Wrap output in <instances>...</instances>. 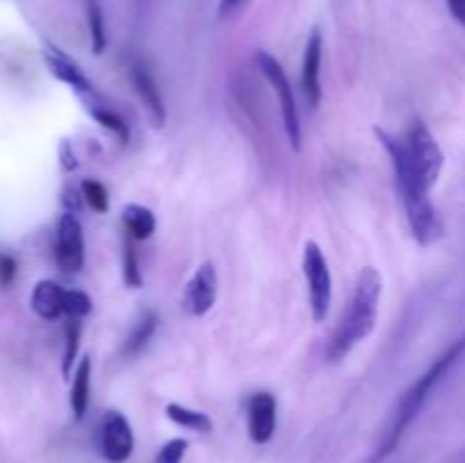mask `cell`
I'll list each match as a JSON object with an SVG mask.
<instances>
[{
	"instance_id": "obj_2",
	"label": "cell",
	"mask_w": 465,
	"mask_h": 463,
	"mask_svg": "<svg viewBox=\"0 0 465 463\" xmlns=\"http://www.w3.org/2000/svg\"><path fill=\"white\" fill-rule=\"evenodd\" d=\"M463 357H465V334L459 340H454V343L450 345V348L445 350V352L440 354L430 368H427L425 375H422L420 379H418L416 384L404 393V398L400 399L398 404V411H395L393 420H391L389 429H386L384 438H381L380 449H377V454L372 457V463L384 461V458L398 448L400 438H402L404 431L411 427V422L420 416V411L425 409L427 399H430V395L434 393L436 386L450 375V370H452Z\"/></svg>"
},
{
	"instance_id": "obj_17",
	"label": "cell",
	"mask_w": 465,
	"mask_h": 463,
	"mask_svg": "<svg viewBox=\"0 0 465 463\" xmlns=\"http://www.w3.org/2000/svg\"><path fill=\"white\" fill-rule=\"evenodd\" d=\"M84 107H86V112H89L91 116H94V121L100 123V125H103L104 130L112 132L114 136H118V139H121V141L130 139V130H127L125 121H123V118L118 116V113L114 112V109H109L107 104L100 103L98 95H94V98L86 100Z\"/></svg>"
},
{
	"instance_id": "obj_12",
	"label": "cell",
	"mask_w": 465,
	"mask_h": 463,
	"mask_svg": "<svg viewBox=\"0 0 465 463\" xmlns=\"http://www.w3.org/2000/svg\"><path fill=\"white\" fill-rule=\"evenodd\" d=\"M30 307L41 320H59L68 313V289L53 280L36 281L30 293Z\"/></svg>"
},
{
	"instance_id": "obj_10",
	"label": "cell",
	"mask_w": 465,
	"mask_h": 463,
	"mask_svg": "<svg viewBox=\"0 0 465 463\" xmlns=\"http://www.w3.org/2000/svg\"><path fill=\"white\" fill-rule=\"evenodd\" d=\"M277 429V399L272 393H254L248 404V436L252 443L266 445Z\"/></svg>"
},
{
	"instance_id": "obj_13",
	"label": "cell",
	"mask_w": 465,
	"mask_h": 463,
	"mask_svg": "<svg viewBox=\"0 0 465 463\" xmlns=\"http://www.w3.org/2000/svg\"><path fill=\"white\" fill-rule=\"evenodd\" d=\"M130 77L132 84H134V91L139 94L145 109H148L154 125H163V123H166V107H163V98L162 94H159V86L157 82H154V77L150 75L148 68L141 66V64H134V66H132Z\"/></svg>"
},
{
	"instance_id": "obj_20",
	"label": "cell",
	"mask_w": 465,
	"mask_h": 463,
	"mask_svg": "<svg viewBox=\"0 0 465 463\" xmlns=\"http://www.w3.org/2000/svg\"><path fill=\"white\" fill-rule=\"evenodd\" d=\"M80 331H82V322L80 320H68V325H66V345H64V359H62V372H64V377H66V379H68V375H71L73 363H75L77 348H80Z\"/></svg>"
},
{
	"instance_id": "obj_7",
	"label": "cell",
	"mask_w": 465,
	"mask_h": 463,
	"mask_svg": "<svg viewBox=\"0 0 465 463\" xmlns=\"http://www.w3.org/2000/svg\"><path fill=\"white\" fill-rule=\"evenodd\" d=\"M54 259L59 271L75 275L84 266V232L80 221L71 212L64 213L57 222V241H54Z\"/></svg>"
},
{
	"instance_id": "obj_18",
	"label": "cell",
	"mask_w": 465,
	"mask_h": 463,
	"mask_svg": "<svg viewBox=\"0 0 465 463\" xmlns=\"http://www.w3.org/2000/svg\"><path fill=\"white\" fill-rule=\"evenodd\" d=\"M157 313L148 311L143 313V316L136 320V325L132 327L130 336H127L125 340V354H136L141 352V350L145 348V343L150 340V336L154 334V330H157Z\"/></svg>"
},
{
	"instance_id": "obj_24",
	"label": "cell",
	"mask_w": 465,
	"mask_h": 463,
	"mask_svg": "<svg viewBox=\"0 0 465 463\" xmlns=\"http://www.w3.org/2000/svg\"><path fill=\"white\" fill-rule=\"evenodd\" d=\"M16 271H18L16 259H14L12 254H0V284L3 286L12 284L14 277H16Z\"/></svg>"
},
{
	"instance_id": "obj_3",
	"label": "cell",
	"mask_w": 465,
	"mask_h": 463,
	"mask_svg": "<svg viewBox=\"0 0 465 463\" xmlns=\"http://www.w3.org/2000/svg\"><path fill=\"white\" fill-rule=\"evenodd\" d=\"M381 300V275L375 268H363L357 277V286L350 298L348 311L336 325L327 345V357L330 361H341L348 357L350 350L357 343L366 340L377 325V311H380Z\"/></svg>"
},
{
	"instance_id": "obj_19",
	"label": "cell",
	"mask_w": 465,
	"mask_h": 463,
	"mask_svg": "<svg viewBox=\"0 0 465 463\" xmlns=\"http://www.w3.org/2000/svg\"><path fill=\"white\" fill-rule=\"evenodd\" d=\"M86 21H89L94 53L100 54L104 48H107V32H104V16L98 0H86Z\"/></svg>"
},
{
	"instance_id": "obj_25",
	"label": "cell",
	"mask_w": 465,
	"mask_h": 463,
	"mask_svg": "<svg viewBox=\"0 0 465 463\" xmlns=\"http://www.w3.org/2000/svg\"><path fill=\"white\" fill-rule=\"evenodd\" d=\"M448 9L454 16V21L465 27V0H448Z\"/></svg>"
},
{
	"instance_id": "obj_16",
	"label": "cell",
	"mask_w": 465,
	"mask_h": 463,
	"mask_svg": "<svg viewBox=\"0 0 465 463\" xmlns=\"http://www.w3.org/2000/svg\"><path fill=\"white\" fill-rule=\"evenodd\" d=\"M166 416L171 418L175 425L184 427V429H191V431H198V434H209V431L213 429V422L207 413L195 411V409L184 407V404H177V402L166 404Z\"/></svg>"
},
{
	"instance_id": "obj_26",
	"label": "cell",
	"mask_w": 465,
	"mask_h": 463,
	"mask_svg": "<svg viewBox=\"0 0 465 463\" xmlns=\"http://www.w3.org/2000/svg\"><path fill=\"white\" fill-rule=\"evenodd\" d=\"M239 3L241 0H223V12H227V9H234Z\"/></svg>"
},
{
	"instance_id": "obj_11",
	"label": "cell",
	"mask_w": 465,
	"mask_h": 463,
	"mask_svg": "<svg viewBox=\"0 0 465 463\" xmlns=\"http://www.w3.org/2000/svg\"><path fill=\"white\" fill-rule=\"evenodd\" d=\"M321 66H322V34L318 30L312 32L307 39L302 54V94L307 100L309 109H318L322 100V84H321Z\"/></svg>"
},
{
	"instance_id": "obj_21",
	"label": "cell",
	"mask_w": 465,
	"mask_h": 463,
	"mask_svg": "<svg viewBox=\"0 0 465 463\" xmlns=\"http://www.w3.org/2000/svg\"><path fill=\"white\" fill-rule=\"evenodd\" d=\"M80 191H82V198H84V202L89 204L94 212H98V213L107 212L109 195H107V189H104L98 180H84L82 182Z\"/></svg>"
},
{
	"instance_id": "obj_9",
	"label": "cell",
	"mask_w": 465,
	"mask_h": 463,
	"mask_svg": "<svg viewBox=\"0 0 465 463\" xmlns=\"http://www.w3.org/2000/svg\"><path fill=\"white\" fill-rule=\"evenodd\" d=\"M44 57H45V64H48L50 73H53L59 82H64L66 86H71V89L80 95L82 103H86L89 98L98 95L94 91V84H91L89 77L84 75V71H82V68L77 66V64L73 62V59L68 57L64 50H59L57 45L45 44Z\"/></svg>"
},
{
	"instance_id": "obj_22",
	"label": "cell",
	"mask_w": 465,
	"mask_h": 463,
	"mask_svg": "<svg viewBox=\"0 0 465 463\" xmlns=\"http://www.w3.org/2000/svg\"><path fill=\"white\" fill-rule=\"evenodd\" d=\"M186 449H189V440L186 438L168 440V443L157 452L154 463H182L186 457Z\"/></svg>"
},
{
	"instance_id": "obj_14",
	"label": "cell",
	"mask_w": 465,
	"mask_h": 463,
	"mask_svg": "<svg viewBox=\"0 0 465 463\" xmlns=\"http://www.w3.org/2000/svg\"><path fill=\"white\" fill-rule=\"evenodd\" d=\"M123 222H125L127 236H130L132 241L150 239V236L154 234V230H157V218H154V213L150 212L148 207H143V204H127V207L123 209Z\"/></svg>"
},
{
	"instance_id": "obj_15",
	"label": "cell",
	"mask_w": 465,
	"mask_h": 463,
	"mask_svg": "<svg viewBox=\"0 0 465 463\" xmlns=\"http://www.w3.org/2000/svg\"><path fill=\"white\" fill-rule=\"evenodd\" d=\"M91 399V359L84 357L75 368V377H73L71 386V411L75 420H82L89 409Z\"/></svg>"
},
{
	"instance_id": "obj_8",
	"label": "cell",
	"mask_w": 465,
	"mask_h": 463,
	"mask_svg": "<svg viewBox=\"0 0 465 463\" xmlns=\"http://www.w3.org/2000/svg\"><path fill=\"white\" fill-rule=\"evenodd\" d=\"M218 295V277L216 268L212 261H204L198 271L193 272V277L189 280L184 289V298H182V307L189 316L203 318L212 311V307L216 304Z\"/></svg>"
},
{
	"instance_id": "obj_5",
	"label": "cell",
	"mask_w": 465,
	"mask_h": 463,
	"mask_svg": "<svg viewBox=\"0 0 465 463\" xmlns=\"http://www.w3.org/2000/svg\"><path fill=\"white\" fill-rule=\"evenodd\" d=\"M302 271L309 289V304L316 322H322L331 307V272L316 241H307L302 250Z\"/></svg>"
},
{
	"instance_id": "obj_6",
	"label": "cell",
	"mask_w": 465,
	"mask_h": 463,
	"mask_svg": "<svg viewBox=\"0 0 465 463\" xmlns=\"http://www.w3.org/2000/svg\"><path fill=\"white\" fill-rule=\"evenodd\" d=\"M100 457L107 463H125L134 452V431L130 420L118 411H107L98 429Z\"/></svg>"
},
{
	"instance_id": "obj_23",
	"label": "cell",
	"mask_w": 465,
	"mask_h": 463,
	"mask_svg": "<svg viewBox=\"0 0 465 463\" xmlns=\"http://www.w3.org/2000/svg\"><path fill=\"white\" fill-rule=\"evenodd\" d=\"M130 241L125 243V252H123V275H125L127 286H132V289H139V286H141V271H139V261H136L134 248H132Z\"/></svg>"
},
{
	"instance_id": "obj_4",
	"label": "cell",
	"mask_w": 465,
	"mask_h": 463,
	"mask_svg": "<svg viewBox=\"0 0 465 463\" xmlns=\"http://www.w3.org/2000/svg\"><path fill=\"white\" fill-rule=\"evenodd\" d=\"M257 64L259 68H262L263 77L268 80V84H271L272 91L277 94V100H280L282 123H284L286 136H289L291 145H293L295 150H300V141H302V125H300L298 104H295L293 86H291L289 75H286L284 66H282L271 53H266V50H259Z\"/></svg>"
},
{
	"instance_id": "obj_1",
	"label": "cell",
	"mask_w": 465,
	"mask_h": 463,
	"mask_svg": "<svg viewBox=\"0 0 465 463\" xmlns=\"http://www.w3.org/2000/svg\"><path fill=\"white\" fill-rule=\"evenodd\" d=\"M375 132L393 162L413 239L420 245L436 243L443 234V221L439 209L430 200V193L439 182L445 163L439 141L420 118L409 123L404 134L400 136L389 134L386 130Z\"/></svg>"
}]
</instances>
